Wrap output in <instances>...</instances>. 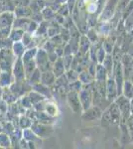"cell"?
Segmentation results:
<instances>
[{
    "label": "cell",
    "instance_id": "277c9868",
    "mask_svg": "<svg viewBox=\"0 0 133 149\" xmlns=\"http://www.w3.org/2000/svg\"><path fill=\"white\" fill-rule=\"evenodd\" d=\"M32 130L35 132V134L40 138H47L52 134L53 128L50 126V124L42 123L39 121H34L32 122V125L30 127Z\"/></svg>",
    "mask_w": 133,
    "mask_h": 149
},
{
    "label": "cell",
    "instance_id": "603a6c76",
    "mask_svg": "<svg viewBox=\"0 0 133 149\" xmlns=\"http://www.w3.org/2000/svg\"><path fill=\"white\" fill-rule=\"evenodd\" d=\"M24 32H25L24 30H21V29L12 27L10 35H9V38H10V39L13 41V42H18V41L22 40Z\"/></svg>",
    "mask_w": 133,
    "mask_h": 149
},
{
    "label": "cell",
    "instance_id": "484cf974",
    "mask_svg": "<svg viewBox=\"0 0 133 149\" xmlns=\"http://www.w3.org/2000/svg\"><path fill=\"white\" fill-rule=\"evenodd\" d=\"M2 12H14L16 6L13 0H1Z\"/></svg>",
    "mask_w": 133,
    "mask_h": 149
},
{
    "label": "cell",
    "instance_id": "f1b7e54d",
    "mask_svg": "<svg viewBox=\"0 0 133 149\" xmlns=\"http://www.w3.org/2000/svg\"><path fill=\"white\" fill-rule=\"evenodd\" d=\"M42 14H43V17H44V20H45V19L47 20V19H51L53 17H56V12L53 11L49 6L43 9Z\"/></svg>",
    "mask_w": 133,
    "mask_h": 149
},
{
    "label": "cell",
    "instance_id": "9a60e30c",
    "mask_svg": "<svg viewBox=\"0 0 133 149\" xmlns=\"http://www.w3.org/2000/svg\"><path fill=\"white\" fill-rule=\"evenodd\" d=\"M83 4L88 14H95L100 7V0H83Z\"/></svg>",
    "mask_w": 133,
    "mask_h": 149
},
{
    "label": "cell",
    "instance_id": "f546056e",
    "mask_svg": "<svg viewBox=\"0 0 133 149\" xmlns=\"http://www.w3.org/2000/svg\"><path fill=\"white\" fill-rule=\"evenodd\" d=\"M126 125L128 129V133H129V137L133 141V114H130V116L127 118Z\"/></svg>",
    "mask_w": 133,
    "mask_h": 149
},
{
    "label": "cell",
    "instance_id": "83f0119b",
    "mask_svg": "<svg viewBox=\"0 0 133 149\" xmlns=\"http://www.w3.org/2000/svg\"><path fill=\"white\" fill-rule=\"evenodd\" d=\"M13 41L9 37L6 38H0V50H8L12 49L13 46Z\"/></svg>",
    "mask_w": 133,
    "mask_h": 149
},
{
    "label": "cell",
    "instance_id": "d6986e66",
    "mask_svg": "<svg viewBox=\"0 0 133 149\" xmlns=\"http://www.w3.org/2000/svg\"><path fill=\"white\" fill-rule=\"evenodd\" d=\"M38 49L36 47H32V48H27L24 52V54L22 55V61L23 63H26L28 61H31V60H34L36 57V54H37Z\"/></svg>",
    "mask_w": 133,
    "mask_h": 149
},
{
    "label": "cell",
    "instance_id": "6da1fadb",
    "mask_svg": "<svg viewBox=\"0 0 133 149\" xmlns=\"http://www.w3.org/2000/svg\"><path fill=\"white\" fill-rule=\"evenodd\" d=\"M121 118L122 116L120 109L114 102L109 105V107H108L104 113H102V119L108 121L112 125H119Z\"/></svg>",
    "mask_w": 133,
    "mask_h": 149
},
{
    "label": "cell",
    "instance_id": "ffe728a7",
    "mask_svg": "<svg viewBox=\"0 0 133 149\" xmlns=\"http://www.w3.org/2000/svg\"><path fill=\"white\" fill-rule=\"evenodd\" d=\"M27 49L24 44L21 41H18V42H14L13 46H12V52L14 53V55L16 56V58H21L22 55L24 54L25 50Z\"/></svg>",
    "mask_w": 133,
    "mask_h": 149
},
{
    "label": "cell",
    "instance_id": "7a4b0ae2",
    "mask_svg": "<svg viewBox=\"0 0 133 149\" xmlns=\"http://www.w3.org/2000/svg\"><path fill=\"white\" fill-rule=\"evenodd\" d=\"M16 60V56L12 52V49L0 50V69L1 71H12V66Z\"/></svg>",
    "mask_w": 133,
    "mask_h": 149
},
{
    "label": "cell",
    "instance_id": "d4e9b609",
    "mask_svg": "<svg viewBox=\"0 0 133 149\" xmlns=\"http://www.w3.org/2000/svg\"><path fill=\"white\" fill-rule=\"evenodd\" d=\"M11 146V137L5 132H0V147L8 148Z\"/></svg>",
    "mask_w": 133,
    "mask_h": 149
},
{
    "label": "cell",
    "instance_id": "7402d4cb",
    "mask_svg": "<svg viewBox=\"0 0 133 149\" xmlns=\"http://www.w3.org/2000/svg\"><path fill=\"white\" fill-rule=\"evenodd\" d=\"M27 81L30 86H34L36 84L41 83V71L39 69H36L35 71L31 74V76L27 79Z\"/></svg>",
    "mask_w": 133,
    "mask_h": 149
},
{
    "label": "cell",
    "instance_id": "e575fe53",
    "mask_svg": "<svg viewBox=\"0 0 133 149\" xmlns=\"http://www.w3.org/2000/svg\"><path fill=\"white\" fill-rule=\"evenodd\" d=\"M0 71H1V69H0Z\"/></svg>",
    "mask_w": 133,
    "mask_h": 149
},
{
    "label": "cell",
    "instance_id": "2e32d148",
    "mask_svg": "<svg viewBox=\"0 0 133 149\" xmlns=\"http://www.w3.org/2000/svg\"><path fill=\"white\" fill-rule=\"evenodd\" d=\"M103 67H104V69L106 70V72H107L108 74V77L111 78V76H112L113 72H114V67H113V59H112V55L111 54H106V56L104 58V60L102 61V63H101Z\"/></svg>",
    "mask_w": 133,
    "mask_h": 149
},
{
    "label": "cell",
    "instance_id": "7c38bea8",
    "mask_svg": "<svg viewBox=\"0 0 133 149\" xmlns=\"http://www.w3.org/2000/svg\"><path fill=\"white\" fill-rule=\"evenodd\" d=\"M14 81H15V79H14L13 74H12V72H0V86L7 88V86H10Z\"/></svg>",
    "mask_w": 133,
    "mask_h": 149
},
{
    "label": "cell",
    "instance_id": "8992f818",
    "mask_svg": "<svg viewBox=\"0 0 133 149\" xmlns=\"http://www.w3.org/2000/svg\"><path fill=\"white\" fill-rule=\"evenodd\" d=\"M12 74H13L15 81H24L26 80L25 68L22 58H16L13 66H12Z\"/></svg>",
    "mask_w": 133,
    "mask_h": 149
},
{
    "label": "cell",
    "instance_id": "ac0fdd59",
    "mask_svg": "<svg viewBox=\"0 0 133 149\" xmlns=\"http://www.w3.org/2000/svg\"><path fill=\"white\" fill-rule=\"evenodd\" d=\"M121 95L128 97L129 100H131L133 97V84L130 81V80H124Z\"/></svg>",
    "mask_w": 133,
    "mask_h": 149
},
{
    "label": "cell",
    "instance_id": "4316f807",
    "mask_svg": "<svg viewBox=\"0 0 133 149\" xmlns=\"http://www.w3.org/2000/svg\"><path fill=\"white\" fill-rule=\"evenodd\" d=\"M19 125L22 129L30 128L32 125V119L30 117L26 116V115H20L19 116Z\"/></svg>",
    "mask_w": 133,
    "mask_h": 149
},
{
    "label": "cell",
    "instance_id": "9c48e42d",
    "mask_svg": "<svg viewBox=\"0 0 133 149\" xmlns=\"http://www.w3.org/2000/svg\"><path fill=\"white\" fill-rule=\"evenodd\" d=\"M117 3H118V0H109V1L107 2L105 8L103 9V11H102V15H101V16L104 15V18H103L101 21L106 22V21H108L109 19H111L113 13H114V10L116 9Z\"/></svg>",
    "mask_w": 133,
    "mask_h": 149
},
{
    "label": "cell",
    "instance_id": "d6a6232c",
    "mask_svg": "<svg viewBox=\"0 0 133 149\" xmlns=\"http://www.w3.org/2000/svg\"><path fill=\"white\" fill-rule=\"evenodd\" d=\"M128 80H130V81L133 84V69H132L131 73H130V76H129V79H128Z\"/></svg>",
    "mask_w": 133,
    "mask_h": 149
},
{
    "label": "cell",
    "instance_id": "4dcf8cb0",
    "mask_svg": "<svg viewBox=\"0 0 133 149\" xmlns=\"http://www.w3.org/2000/svg\"><path fill=\"white\" fill-rule=\"evenodd\" d=\"M14 4L16 7H20V6H29L30 5L31 0H13Z\"/></svg>",
    "mask_w": 133,
    "mask_h": 149
},
{
    "label": "cell",
    "instance_id": "44dd1931",
    "mask_svg": "<svg viewBox=\"0 0 133 149\" xmlns=\"http://www.w3.org/2000/svg\"><path fill=\"white\" fill-rule=\"evenodd\" d=\"M79 80L81 81L83 85H88V84L93 83L94 78L88 73V70H84L79 74Z\"/></svg>",
    "mask_w": 133,
    "mask_h": 149
},
{
    "label": "cell",
    "instance_id": "3957f363",
    "mask_svg": "<svg viewBox=\"0 0 133 149\" xmlns=\"http://www.w3.org/2000/svg\"><path fill=\"white\" fill-rule=\"evenodd\" d=\"M67 102L70 105L71 109L75 113H83L84 109L81 105V100H79V92L76 91H69L67 93Z\"/></svg>",
    "mask_w": 133,
    "mask_h": 149
},
{
    "label": "cell",
    "instance_id": "cb8c5ba5",
    "mask_svg": "<svg viewBox=\"0 0 133 149\" xmlns=\"http://www.w3.org/2000/svg\"><path fill=\"white\" fill-rule=\"evenodd\" d=\"M24 68H25V74H26V80L31 76V74L37 69V65H36L35 59L28 61L26 63H24Z\"/></svg>",
    "mask_w": 133,
    "mask_h": 149
},
{
    "label": "cell",
    "instance_id": "5b68a950",
    "mask_svg": "<svg viewBox=\"0 0 133 149\" xmlns=\"http://www.w3.org/2000/svg\"><path fill=\"white\" fill-rule=\"evenodd\" d=\"M117 104V107H119L120 112H121V119L127 120V118L130 116L131 112H130V100L126 97H124L123 95H120L113 100Z\"/></svg>",
    "mask_w": 133,
    "mask_h": 149
},
{
    "label": "cell",
    "instance_id": "4fadbf2b",
    "mask_svg": "<svg viewBox=\"0 0 133 149\" xmlns=\"http://www.w3.org/2000/svg\"><path fill=\"white\" fill-rule=\"evenodd\" d=\"M56 80H57V78H56L55 74L53 73L52 70L41 72V83H42L43 85L52 86L55 84Z\"/></svg>",
    "mask_w": 133,
    "mask_h": 149
},
{
    "label": "cell",
    "instance_id": "e0dca14e",
    "mask_svg": "<svg viewBox=\"0 0 133 149\" xmlns=\"http://www.w3.org/2000/svg\"><path fill=\"white\" fill-rule=\"evenodd\" d=\"M30 22H31V18H17V17H15V20H14L13 26H12V27L26 31Z\"/></svg>",
    "mask_w": 133,
    "mask_h": 149
},
{
    "label": "cell",
    "instance_id": "836d02e7",
    "mask_svg": "<svg viewBox=\"0 0 133 149\" xmlns=\"http://www.w3.org/2000/svg\"><path fill=\"white\" fill-rule=\"evenodd\" d=\"M2 12V6H1V0H0V13Z\"/></svg>",
    "mask_w": 133,
    "mask_h": 149
},
{
    "label": "cell",
    "instance_id": "5bb4252c",
    "mask_svg": "<svg viewBox=\"0 0 133 149\" xmlns=\"http://www.w3.org/2000/svg\"><path fill=\"white\" fill-rule=\"evenodd\" d=\"M14 14L17 18H31L33 12L29 6H20L16 7L14 10Z\"/></svg>",
    "mask_w": 133,
    "mask_h": 149
},
{
    "label": "cell",
    "instance_id": "d590c367",
    "mask_svg": "<svg viewBox=\"0 0 133 149\" xmlns=\"http://www.w3.org/2000/svg\"><path fill=\"white\" fill-rule=\"evenodd\" d=\"M0 72H1V71H0Z\"/></svg>",
    "mask_w": 133,
    "mask_h": 149
},
{
    "label": "cell",
    "instance_id": "8fae6325",
    "mask_svg": "<svg viewBox=\"0 0 133 149\" xmlns=\"http://www.w3.org/2000/svg\"><path fill=\"white\" fill-rule=\"evenodd\" d=\"M52 71L55 74L56 78H59V77L66 74V68H65V65H64V58L59 57L56 60L54 63H53Z\"/></svg>",
    "mask_w": 133,
    "mask_h": 149
},
{
    "label": "cell",
    "instance_id": "ba28073f",
    "mask_svg": "<svg viewBox=\"0 0 133 149\" xmlns=\"http://www.w3.org/2000/svg\"><path fill=\"white\" fill-rule=\"evenodd\" d=\"M107 100H114L117 97V88L115 81L111 78H108L106 81V97Z\"/></svg>",
    "mask_w": 133,
    "mask_h": 149
},
{
    "label": "cell",
    "instance_id": "52a82bcc",
    "mask_svg": "<svg viewBox=\"0 0 133 149\" xmlns=\"http://www.w3.org/2000/svg\"><path fill=\"white\" fill-rule=\"evenodd\" d=\"M102 116V111L98 107H89L88 109L84 110L83 115H81V118L84 121H93L95 119H98Z\"/></svg>",
    "mask_w": 133,
    "mask_h": 149
},
{
    "label": "cell",
    "instance_id": "30bf717a",
    "mask_svg": "<svg viewBox=\"0 0 133 149\" xmlns=\"http://www.w3.org/2000/svg\"><path fill=\"white\" fill-rule=\"evenodd\" d=\"M15 20L14 12H1L0 13V28L12 27Z\"/></svg>",
    "mask_w": 133,
    "mask_h": 149
},
{
    "label": "cell",
    "instance_id": "1f68e13d",
    "mask_svg": "<svg viewBox=\"0 0 133 149\" xmlns=\"http://www.w3.org/2000/svg\"><path fill=\"white\" fill-rule=\"evenodd\" d=\"M130 112H131V114H133V97L130 100Z\"/></svg>",
    "mask_w": 133,
    "mask_h": 149
}]
</instances>
